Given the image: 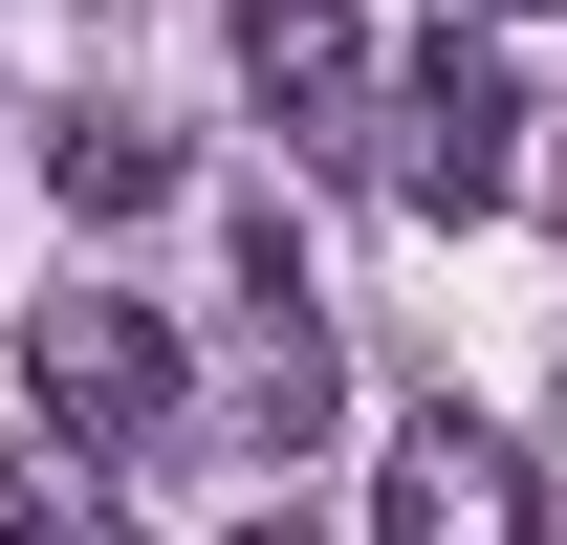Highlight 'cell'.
Returning <instances> with one entry per match:
<instances>
[{"label":"cell","instance_id":"8992f818","mask_svg":"<svg viewBox=\"0 0 567 545\" xmlns=\"http://www.w3.org/2000/svg\"><path fill=\"white\" fill-rule=\"evenodd\" d=\"M44 197H66V218H153V197H175V132H132V110H66V132H44Z\"/></svg>","mask_w":567,"mask_h":545},{"label":"cell","instance_id":"ba28073f","mask_svg":"<svg viewBox=\"0 0 567 545\" xmlns=\"http://www.w3.org/2000/svg\"><path fill=\"white\" fill-rule=\"evenodd\" d=\"M436 22H524V0H436Z\"/></svg>","mask_w":567,"mask_h":545},{"label":"cell","instance_id":"7a4b0ae2","mask_svg":"<svg viewBox=\"0 0 567 545\" xmlns=\"http://www.w3.org/2000/svg\"><path fill=\"white\" fill-rule=\"evenodd\" d=\"M371 175H393L415 218H502V197H524V88H502V44L436 22V66L371 88Z\"/></svg>","mask_w":567,"mask_h":545},{"label":"cell","instance_id":"5b68a950","mask_svg":"<svg viewBox=\"0 0 567 545\" xmlns=\"http://www.w3.org/2000/svg\"><path fill=\"white\" fill-rule=\"evenodd\" d=\"M240 414H262L284 459L328 436V306H306V263H284V218H240Z\"/></svg>","mask_w":567,"mask_h":545},{"label":"cell","instance_id":"52a82bcc","mask_svg":"<svg viewBox=\"0 0 567 545\" xmlns=\"http://www.w3.org/2000/svg\"><path fill=\"white\" fill-rule=\"evenodd\" d=\"M0 545H132V480L44 459V436H0Z\"/></svg>","mask_w":567,"mask_h":545},{"label":"cell","instance_id":"9c48e42d","mask_svg":"<svg viewBox=\"0 0 567 545\" xmlns=\"http://www.w3.org/2000/svg\"><path fill=\"white\" fill-rule=\"evenodd\" d=\"M240 545H306V524H284V502H262V524H240Z\"/></svg>","mask_w":567,"mask_h":545},{"label":"cell","instance_id":"3957f363","mask_svg":"<svg viewBox=\"0 0 567 545\" xmlns=\"http://www.w3.org/2000/svg\"><path fill=\"white\" fill-rule=\"evenodd\" d=\"M240 88L306 153H371V0H240Z\"/></svg>","mask_w":567,"mask_h":545},{"label":"cell","instance_id":"6da1fadb","mask_svg":"<svg viewBox=\"0 0 567 545\" xmlns=\"http://www.w3.org/2000/svg\"><path fill=\"white\" fill-rule=\"evenodd\" d=\"M22 393H44V459L132 480L175 414H197V371H175V328H153L132 284H66V306H22Z\"/></svg>","mask_w":567,"mask_h":545},{"label":"cell","instance_id":"277c9868","mask_svg":"<svg viewBox=\"0 0 567 545\" xmlns=\"http://www.w3.org/2000/svg\"><path fill=\"white\" fill-rule=\"evenodd\" d=\"M371 545H524V459H502L481 414H415L393 480H371Z\"/></svg>","mask_w":567,"mask_h":545}]
</instances>
